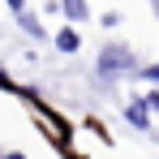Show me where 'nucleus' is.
Segmentation results:
<instances>
[{
    "label": "nucleus",
    "mask_w": 159,
    "mask_h": 159,
    "mask_svg": "<svg viewBox=\"0 0 159 159\" xmlns=\"http://www.w3.org/2000/svg\"><path fill=\"white\" fill-rule=\"evenodd\" d=\"M0 159H26V155H22V151H13V155H0Z\"/></svg>",
    "instance_id": "9"
},
{
    "label": "nucleus",
    "mask_w": 159,
    "mask_h": 159,
    "mask_svg": "<svg viewBox=\"0 0 159 159\" xmlns=\"http://www.w3.org/2000/svg\"><path fill=\"white\" fill-rule=\"evenodd\" d=\"M125 120H129L133 129H151V116H146V107H142V99L125 107Z\"/></svg>",
    "instance_id": "4"
},
{
    "label": "nucleus",
    "mask_w": 159,
    "mask_h": 159,
    "mask_svg": "<svg viewBox=\"0 0 159 159\" xmlns=\"http://www.w3.org/2000/svg\"><path fill=\"white\" fill-rule=\"evenodd\" d=\"M142 78H146V82H155V86H159V65H146V69H142Z\"/></svg>",
    "instance_id": "7"
},
{
    "label": "nucleus",
    "mask_w": 159,
    "mask_h": 159,
    "mask_svg": "<svg viewBox=\"0 0 159 159\" xmlns=\"http://www.w3.org/2000/svg\"><path fill=\"white\" fill-rule=\"evenodd\" d=\"M4 4H9V13H22L26 9V0H4Z\"/></svg>",
    "instance_id": "8"
},
{
    "label": "nucleus",
    "mask_w": 159,
    "mask_h": 159,
    "mask_svg": "<svg viewBox=\"0 0 159 159\" xmlns=\"http://www.w3.org/2000/svg\"><path fill=\"white\" fill-rule=\"evenodd\" d=\"M56 9L69 17V22H86L90 17V9H86V0H56Z\"/></svg>",
    "instance_id": "3"
},
{
    "label": "nucleus",
    "mask_w": 159,
    "mask_h": 159,
    "mask_svg": "<svg viewBox=\"0 0 159 159\" xmlns=\"http://www.w3.org/2000/svg\"><path fill=\"white\" fill-rule=\"evenodd\" d=\"M52 43H56V52L73 56V52H78V48H82V34H78V30H73V26H65V30H56V34H52Z\"/></svg>",
    "instance_id": "2"
},
{
    "label": "nucleus",
    "mask_w": 159,
    "mask_h": 159,
    "mask_svg": "<svg viewBox=\"0 0 159 159\" xmlns=\"http://www.w3.org/2000/svg\"><path fill=\"white\" fill-rule=\"evenodd\" d=\"M13 17H17V26L26 30L30 39H43V26H39V17H34L30 9H22V13H13Z\"/></svg>",
    "instance_id": "5"
},
{
    "label": "nucleus",
    "mask_w": 159,
    "mask_h": 159,
    "mask_svg": "<svg viewBox=\"0 0 159 159\" xmlns=\"http://www.w3.org/2000/svg\"><path fill=\"white\" fill-rule=\"evenodd\" d=\"M133 65H138L133 48H125V43H107L103 52H99V78H116V73H129Z\"/></svg>",
    "instance_id": "1"
},
{
    "label": "nucleus",
    "mask_w": 159,
    "mask_h": 159,
    "mask_svg": "<svg viewBox=\"0 0 159 159\" xmlns=\"http://www.w3.org/2000/svg\"><path fill=\"white\" fill-rule=\"evenodd\" d=\"M0 90H9V95H17V82H9V73L0 69Z\"/></svg>",
    "instance_id": "6"
}]
</instances>
